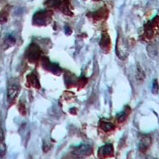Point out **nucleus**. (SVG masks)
I'll return each mask as SVG.
<instances>
[{
  "label": "nucleus",
  "instance_id": "f257e3e1",
  "mask_svg": "<svg viewBox=\"0 0 159 159\" xmlns=\"http://www.w3.org/2000/svg\"><path fill=\"white\" fill-rule=\"evenodd\" d=\"M92 147L88 144H80L73 147L71 154L75 158H82L90 156L92 153Z\"/></svg>",
  "mask_w": 159,
  "mask_h": 159
},
{
  "label": "nucleus",
  "instance_id": "f03ea898",
  "mask_svg": "<svg viewBox=\"0 0 159 159\" xmlns=\"http://www.w3.org/2000/svg\"><path fill=\"white\" fill-rule=\"evenodd\" d=\"M98 157L100 159L111 158L114 155V149L112 144L107 143L98 148Z\"/></svg>",
  "mask_w": 159,
  "mask_h": 159
},
{
  "label": "nucleus",
  "instance_id": "7ed1b4c3",
  "mask_svg": "<svg viewBox=\"0 0 159 159\" xmlns=\"http://www.w3.org/2000/svg\"><path fill=\"white\" fill-rule=\"evenodd\" d=\"M152 143V139L148 134H142L139 136V150L141 153H145L150 149Z\"/></svg>",
  "mask_w": 159,
  "mask_h": 159
},
{
  "label": "nucleus",
  "instance_id": "20e7f679",
  "mask_svg": "<svg viewBox=\"0 0 159 159\" xmlns=\"http://www.w3.org/2000/svg\"><path fill=\"white\" fill-rule=\"evenodd\" d=\"M40 50L37 46L32 45L27 50L26 52L27 58L31 63H34L39 57Z\"/></svg>",
  "mask_w": 159,
  "mask_h": 159
},
{
  "label": "nucleus",
  "instance_id": "39448f33",
  "mask_svg": "<svg viewBox=\"0 0 159 159\" xmlns=\"http://www.w3.org/2000/svg\"><path fill=\"white\" fill-rule=\"evenodd\" d=\"M98 126L100 129L105 132H111L115 130V125L110 119L102 118L99 120Z\"/></svg>",
  "mask_w": 159,
  "mask_h": 159
},
{
  "label": "nucleus",
  "instance_id": "423d86ee",
  "mask_svg": "<svg viewBox=\"0 0 159 159\" xmlns=\"http://www.w3.org/2000/svg\"><path fill=\"white\" fill-rule=\"evenodd\" d=\"M43 66L46 67L47 70H48L54 74L58 75L61 74L62 69L59 67V66L55 63H51L47 57L43 58Z\"/></svg>",
  "mask_w": 159,
  "mask_h": 159
},
{
  "label": "nucleus",
  "instance_id": "0eeeda50",
  "mask_svg": "<svg viewBox=\"0 0 159 159\" xmlns=\"http://www.w3.org/2000/svg\"><path fill=\"white\" fill-rule=\"evenodd\" d=\"M131 112V108L129 105L124 106L123 110L116 115V120L119 123H122L127 120Z\"/></svg>",
  "mask_w": 159,
  "mask_h": 159
},
{
  "label": "nucleus",
  "instance_id": "6e6552de",
  "mask_svg": "<svg viewBox=\"0 0 159 159\" xmlns=\"http://www.w3.org/2000/svg\"><path fill=\"white\" fill-rule=\"evenodd\" d=\"M19 91V87L17 84L12 83L9 86L8 89V99L10 101H13L17 96Z\"/></svg>",
  "mask_w": 159,
  "mask_h": 159
},
{
  "label": "nucleus",
  "instance_id": "1a4fd4ad",
  "mask_svg": "<svg viewBox=\"0 0 159 159\" xmlns=\"http://www.w3.org/2000/svg\"><path fill=\"white\" fill-rule=\"evenodd\" d=\"M111 42L110 37L107 33H104L102 35L100 42V46L105 52H108L111 49Z\"/></svg>",
  "mask_w": 159,
  "mask_h": 159
},
{
  "label": "nucleus",
  "instance_id": "9d476101",
  "mask_svg": "<svg viewBox=\"0 0 159 159\" xmlns=\"http://www.w3.org/2000/svg\"><path fill=\"white\" fill-rule=\"evenodd\" d=\"M47 12L44 11H40L35 14L34 19V23L39 25H43L47 22Z\"/></svg>",
  "mask_w": 159,
  "mask_h": 159
},
{
  "label": "nucleus",
  "instance_id": "9b49d317",
  "mask_svg": "<svg viewBox=\"0 0 159 159\" xmlns=\"http://www.w3.org/2000/svg\"><path fill=\"white\" fill-rule=\"evenodd\" d=\"M27 81L29 84L34 87V88L39 89L40 88L39 82V79L35 75L32 73L27 76Z\"/></svg>",
  "mask_w": 159,
  "mask_h": 159
},
{
  "label": "nucleus",
  "instance_id": "f8f14e48",
  "mask_svg": "<svg viewBox=\"0 0 159 159\" xmlns=\"http://www.w3.org/2000/svg\"><path fill=\"white\" fill-rule=\"evenodd\" d=\"M146 77L145 73L140 66L137 67V72L136 74V79L139 83L143 82Z\"/></svg>",
  "mask_w": 159,
  "mask_h": 159
},
{
  "label": "nucleus",
  "instance_id": "ddd939ff",
  "mask_svg": "<svg viewBox=\"0 0 159 159\" xmlns=\"http://www.w3.org/2000/svg\"><path fill=\"white\" fill-rule=\"evenodd\" d=\"M107 12L105 11L104 10L102 9L101 10L99 11L96 12V13H93L92 15V17L93 18L94 20H96L97 19L99 20L102 18L104 17V15H106Z\"/></svg>",
  "mask_w": 159,
  "mask_h": 159
},
{
  "label": "nucleus",
  "instance_id": "4468645a",
  "mask_svg": "<svg viewBox=\"0 0 159 159\" xmlns=\"http://www.w3.org/2000/svg\"><path fill=\"white\" fill-rule=\"evenodd\" d=\"M159 91V86H158V80L154 79L153 80L152 87V93L154 95H157Z\"/></svg>",
  "mask_w": 159,
  "mask_h": 159
},
{
  "label": "nucleus",
  "instance_id": "2eb2a0df",
  "mask_svg": "<svg viewBox=\"0 0 159 159\" xmlns=\"http://www.w3.org/2000/svg\"><path fill=\"white\" fill-rule=\"evenodd\" d=\"M3 140H0V157H3L5 154L6 147Z\"/></svg>",
  "mask_w": 159,
  "mask_h": 159
}]
</instances>
